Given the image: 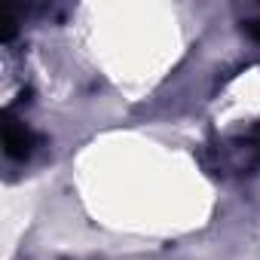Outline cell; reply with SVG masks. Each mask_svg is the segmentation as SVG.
Wrapping results in <instances>:
<instances>
[{"label":"cell","mask_w":260,"mask_h":260,"mask_svg":"<svg viewBox=\"0 0 260 260\" xmlns=\"http://www.w3.org/2000/svg\"><path fill=\"white\" fill-rule=\"evenodd\" d=\"M242 28H245V31H248V34H251L254 40H260V16H257V19H248V22H245Z\"/></svg>","instance_id":"3957f363"},{"label":"cell","mask_w":260,"mask_h":260,"mask_svg":"<svg viewBox=\"0 0 260 260\" xmlns=\"http://www.w3.org/2000/svg\"><path fill=\"white\" fill-rule=\"evenodd\" d=\"M4 150H7L10 159H28L31 150H34V132L25 122L13 119L10 113L4 119Z\"/></svg>","instance_id":"6da1fadb"},{"label":"cell","mask_w":260,"mask_h":260,"mask_svg":"<svg viewBox=\"0 0 260 260\" xmlns=\"http://www.w3.org/2000/svg\"><path fill=\"white\" fill-rule=\"evenodd\" d=\"M0 25H4V40H10V37L16 34V16H13V10H4V13H0Z\"/></svg>","instance_id":"7a4b0ae2"}]
</instances>
